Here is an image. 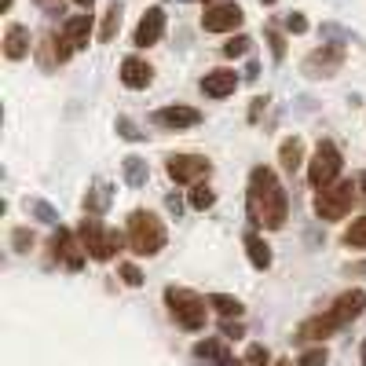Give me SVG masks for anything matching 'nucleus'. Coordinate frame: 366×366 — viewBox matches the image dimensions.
I'll return each mask as SVG.
<instances>
[{
    "instance_id": "4",
    "label": "nucleus",
    "mask_w": 366,
    "mask_h": 366,
    "mask_svg": "<svg viewBox=\"0 0 366 366\" xmlns=\"http://www.w3.org/2000/svg\"><path fill=\"white\" fill-rule=\"evenodd\" d=\"M341 169H345V158H341L337 143H333V139H319L315 154H312V162H308V183H312L315 191H326V187H333V183H337Z\"/></svg>"
},
{
    "instance_id": "38",
    "label": "nucleus",
    "mask_w": 366,
    "mask_h": 366,
    "mask_svg": "<svg viewBox=\"0 0 366 366\" xmlns=\"http://www.w3.org/2000/svg\"><path fill=\"white\" fill-rule=\"evenodd\" d=\"M220 333H224V337H227V341H238V337H242V333H246V330H242V322H238V319H234V322L227 319V322L220 326Z\"/></svg>"
},
{
    "instance_id": "8",
    "label": "nucleus",
    "mask_w": 366,
    "mask_h": 366,
    "mask_svg": "<svg viewBox=\"0 0 366 366\" xmlns=\"http://www.w3.org/2000/svg\"><path fill=\"white\" fill-rule=\"evenodd\" d=\"M341 66H345V44H322V48H315V51L300 63L304 77H312V81H330V77H337Z\"/></svg>"
},
{
    "instance_id": "25",
    "label": "nucleus",
    "mask_w": 366,
    "mask_h": 366,
    "mask_svg": "<svg viewBox=\"0 0 366 366\" xmlns=\"http://www.w3.org/2000/svg\"><path fill=\"white\" fill-rule=\"evenodd\" d=\"M117 29H121V4L114 0V4L103 11V22H99V41H103V44H110V41L117 37Z\"/></svg>"
},
{
    "instance_id": "3",
    "label": "nucleus",
    "mask_w": 366,
    "mask_h": 366,
    "mask_svg": "<svg viewBox=\"0 0 366 366\" xmlns=\"http://www.w3.org/2000/svg\"><path fill=\"white\" fill-rule=\"evenodd\" d=\"M165 304H169V315L176 319V326H183V330H191V333H198L202 326H205V315H209V308H205V297H198L194 290H183V286H169L165 290Z\"/></svg>"
},
{
    "instance_id": "11",
    "label": "nucleus",
    "mask_w": 366,
    "mask_h": 366,
    "mask_svg": "<svg viewBox=\"0 0 366 366\" xmlns=\"http://www.w3.org/2000/svg\"><path fill=\"white\" fill-rule=\"evenodd\" d=\"M165 22H169L165 8H147L143 19H139V26H136V34H132V44H136V48L158 44V41L165 37Z\"/></svg>"
},
{
    "instance_id": "21",
    "label": "nucleus",
    "mask_w": 366,
    "mask_h": 366,
    "mask_svg": "<svg viewBox=\"0 0 366 366\" xmlns=\"http://www.w3.org/2000/svg\"><path fill=\"white\" fill-rule=\"evenodd\" d=\"M121 172H125V183H129V187H143V183L150 179V165H147L139 154L121 158Z\"/></svg>"
},
{
    "instance_id": "19",
    "label": "nucleus",
    "mask_w": 366,
    "mask_h": 366,
    "mask_svg": "<svg viewBox=\"0 0 366 366\" xmlns=\"http://www.w3.org/2000/svg\"><path fill=\"white\" fill-rule=\"evenodd\" d=\"M194 359H205V362H212V366H234L231 352H227L224 341H217V337L198 341V345H194Z\"/></svg>"
},
{
    "instance_id": "49",
    "label": "nucleus",
    "mask_w": 366,
    "mask_h": 366,
    "mask_svg": "<svg viewBox=\"0 0 366 366\" xmlns=\"http://www.w3.org/2000/svg\"><path fill=\"white\" fill-rule=\"evenodd\" d=\"M44 4H51V0H44Z\"/></svg>"
},
{
    "instance_id": "33",
    "label": "nucleus",
    "mask_w": 366,
    "mask_h": 366,
    "mask_svg": "<svg viewBox=\"0 0 366 366\" xmlns=\"http://www.w3.org/2000/svg\"><path fill=\"white\" fill-rule=\"evenodd\" d=\"M11 246H15V253H29V246H34V231H29V227H15L11 231Z\"/></svg>"
},
{
    "instance_id": "45",
    "label": "nucleus",
    "mask_w": 366,
    "mask_h": 366,
    "mask_svg": "<svg viewBox=\"0 0 366 366\" xmlns=\"http://www.w3.org/2000/svg\"><path fill=\"white\" fill-rule=\"evenodd\" d=\"M359 355H362V366H366V341H362V352Z\"/></svg>"
},
{
    "instance_id": "18",
    "label": "nucleus",
    "mask_w": 366,
    "mask_h": 366,
    "mask_svg": "<svg viewBox=\"0 0 366 366\" xmlns=\"http://www.w3.org/2000/svg\"><path fill=\"white\" fill-rule=\"evenodd\" d=\"M4 55L11 59V63H19V59L29 55V29H26V26L11 22V26L4 29Z\"/></svg>"
},
{
    "instance_id": "5",
    "label": "nucleus",
    "mask_w": 366,
    "mask_h": 366,
    "mask_svg": "<svg viewBox=\"0 0 366 366\" xmlns=\"http://www.w3.org/2000/svg\"><path fill=\"white\" fill-rule=\"evenodd\" d=\"M355 191L359 187H352V179H337L333 187L319 191L315 194V217L319 220H345L355 205Z\"/></svg>"
},
{
    "instance_id": "2",
    "label": "nucleus",
    "mask_w": 366,
    "mask_h": 366,
    "mask_svg": "<svg viewBox=\"0 0 366 366\" xmlns=\"http://www.w3.org/2000/svg\"><path fill=\"white\" fill-rule=\"evenodd\" d=\"M125 242H129V249L136 257H158L165 249V242H169V231L150 209H132Z\"/></svg>"
},
{
    "instance_id": "23",
    "label": "nucleus",
    "mask_w": 366,
    "mask_h": 366,
    "mask_svg": "<svg viewBox=\"0 0 366 366\" xmlns=\"http://www.w3.org/2000/svg\"><path fill=\"white\" fill-rule=\"evenodd\" d=\"M279 162H282L286 172H297V169L304 165V143H300L297 136L282 139V147H279Z\"/></svg>"
},
{
    "instance_id": "17",
    "label": "nucleus",
    "mask_w": 366,
    "mask_h": 366,
    "mask_svg": "<svg viewBox=\"0 0 366 366\" xmlns=\"http://www.w3.org/2000/svg\"><path fill=\"white\" fill-rule=\"evenodd\" d=\"M59 34L66 37V44L74 48V51H81V48H88V37H92V15L84 11V15H70L66 22H63V29Z\"/></svg>"
},
{
    "instance_id": "14",
    "label": "nucleus",
    "mask_w": 366,
    "mask_h": 366,
    "mask_svg": "<svg viewBox=\"0 0 366 366\" xmlns=\"http://www.w3.org/2000/svg\"><path fill=\"white\" fill-rule=\"evenodd\" d=\"M362 312H366V290H348V293H341L337 300H333V308H330V315L337 319L341 326L355 322Z\"/></svg>"
},
{
    "instance_id": "20",
    "label": "nucleus",
    "mask_w": 366,
    "mask_h": 366,
    "mask_svg": "<svg viewBox=\"0 0 366 366\" xmlns=\"http://www.w3.org/2000/svg\"><path fill=\"white\" fill-rule=\"evenodd\" d=\"M246 253H249V264H253L257 271H267V267H271V246H267L257 231L246 234Z\"/></svg>"
},
{
    "instance_id": "37",
    "label": "nucleus",
    "mask_w": 366,
    "mask_h": 366,
    "mask_svg": "<svg viewBox=\"0 0 366 366\" xmlns=\"http://www.w3.org/2000/svg\"><path fill=\"white\" fill-rule=\"evenodd\" d=\"M121 279H125V286H143V271L136 264H121Z\"/></svg>"
},
{
    "instance_id": "28",
    "label": "nucleus",
    "mask_w": 366,
    "mask_h": 366,
    "mask_svg": "<svg viewBox=\"0 0 366 366\" xmlns=\"http://www.w3.org/2000/svg\"><path fill=\"white\" fill-rule=\"evenodd\" d=\"M249 37L246 34H238V37H227V44H224V55L227 59H242V55H249Z\"/></svg>"
},
{
    "instance_id": "26",
    "label": "nucleus",
    "mask_w": 366,
    "mask_h": 366,
    "mask_svg": "<svg viewBox=\"0 0 366 366\" xmlns=\"http://www.w3.org/2000/svg\"><path fill=\"white\" fill-rule=\"evenodd\" d=\"M26 212L34 220H41V224H59V212L48 202H41V198H26Z\"/></svg>"
},
{
    "instance_id": "40",
    "label": "nucleus",
    "mask_w": 366,
    "mask_h": 366,
    "mask_svg": "<svg viewBox=\"0 0 366 366\" xmlns=\"http://www.w3.org/2000/svg\"><path fill=\"white\" fill-rule=\"evenodd\" d=\"M267 107V96H257L253 99V107H249V121H260V110Z\"/></svg>"
},
{
    "instance_id": "29",
    "label": "nucleus",
    "mask_w": 366,
    "mask_h": 366,
    "mask_svg": "<svg viewBox=\"0 0 366 366\" xmlns=\"http://www.w3.org/2000/svg\"><path fill=\"white\" fill-rule=\"evenodd\" d=\"M264 37H267V44H271V55H274V63H282V59H286V37L279 34V29H274V26H267L264 29Z\"/></svg>"
},
{
    "instance_id": "48",
    "label": "nucleus",
    "mask_w": 366,
    "mask_h": 366,
    "mask_svg": "<svg viewBox=\"0 0 366 366\" xmlns=\"http://www.w3.org/2000/svg\"><path fill=\"white\" fill-rule=\"evenodd\" d=\"M205 4H220V0H205Z\"/></svg>"
},
{
    "instance_id": "16",
    "label": "nucleus",
    "mask_w": 366,
    "mask_h": 366,
    "mask_svg": "<svg viewBox=\"0 0 366 366\" xmlns=\"http://www.w3.org/2000/svg\"><path fill=\"white\" fill-rule=\"evenodd\" d=\"M234 88H238V74H234V70H227V66L209 70V74L202 77V92H205L209 99H227Z\"/></svg>"
},
{
    "instance_id": "27",
    "label": "nucleus",
    "mask_w": 366,
    "mask_h": 366,
    "mask_svg": "<svg viewBox=\"0 0 366 366\" xmlns=\"http://www.w3.org/2000/svg\"><path fill=\"white\" fill-rule=\"evenodd\" d=\"M345 246L348 249H366V217L352 220V227L345 231Z\"/></svg>"
},
{
    "instance_id": "1",
    "label": "nucleus",
    "mask_w": 366,
    "mask_h": 366,
    "mask_svg": "<svg viewBox=\"0 0 366 366\" xmlns=\"http://www.w3.org/2000/svg\"><path fill=\"white\" fill-rule=\"evenodd\" d=\"M246 209H249V220L257 227H267V231H279L286 224V212H290V202H286V191L274 169L267 165H257L249 172V194H246Z\"/></svg>"
},
{
    "instance_id": "44",
    "label": "nucleus",
    "mask_w": 366,
    "mask_h": 366,
    "mask_svg": "<svg viewBox=\"0 0 366 366\" xmlns=\"http://www.w3.org/2000/svg\"><path fill=\"white\" fill-rule=\"evenodd\" d=\"M352 271H366V260H362V264H355V267H352Z\"/></svg>"
},
{
    "instance_id": "7",
    "label": "nucleus",
    "mask_w": 366,
    "mask_h": 366,
    "mask_svg": "<svg viewBox=\"0 0 366 366\" xmlns=\"http://www.w3.org/2000/svg\"><path fill=\"white\" fill-rule=\"evenodd\" d=\"M165 172H169L172 183H179V187H198L202 179H209L212 162L202 158V154H169Z\"/></svg>"
},
{
    "instance_id": "15",
    "label": "nucleus",
    "mask_w": 366,
    "mask_h": 366,
    "mask_svg": "<svg viewBox=\"0 0 366 366\" xmlns=\"http://www.w3.org/2000/svg\"><path fill=\"white\" fill-rule=\"evenodd\" d=\"M150 81H154V66H150L147 59H139V55H129L125 63H121V84H125V88L139 92V88H147Z\"/></svg>"
},
{
    "instance_id": "42",
    "label": "nucleus",
    "mask_w": 366,
    "mask_h": 366,
    "mask_svg": "<svg viewBox=\"0 0 366 366\" xmlns=\"http://www.w3.org/2000/svg\"><path fill=\"white\" fill-rule=\"evenodd\" d=\"M260 77V66H257V59H253V63L246 66V81H257Z\"/></svg>"
},
{
    "instance_id": "24",
    "label": "nucleus",
    "mask_w": 366,
    "mask_h": 366,
    "mask_svg": "<svg viewBox=\"0 0 366 366\" xmlns=\"http://www.w3.org/2000/svg\"><path fill=\"white\" fill-rule=\"evenodd\" d=\"M209 308L220 312L224 319H242V312H246V308H242V300L238 297H227V293H212L209 297Z\"/></svg>"
},
{
    "instance_id": "13",
    "label": "nucleus",
    "mask_w": 366,
    "mask_h": 366,
    "mask_svg": "<svg viewBox=\"0 0 366 366\" xmlns=\"http://www.w3.org/2000/svg\"><path fill=\"white\" fill-rule=\"evenodd\" d=\"M337 330H341V322L333 319L330 312H322V315H312V319H304V322L297 326V341H300V345H308V341L322 345V341L333 337Z\"/></svg>"
},
{
    "instance_id": "39",
    "label": "nucleus",
    "mask_w": 366,
    "mask_h": 366,
    "mask_svg": "<svg viewBox=\"0 0 366 366\" xmlns=\"http://www.w3.org/2000/svg\"><path fill=\"white\" fill-rule=\"evenodd\" d=\"M165 209H169L172 217L179 220V212H183V198H179V194H169V198H165Z\"/></svg>"
},
{
    "instance_id": "46",
    "label": "nucleus",
    "mask_w": 366,
    "mask_h": 366,
    "mask_svg": "<svg viewBox=\"0 0 366 366\" xmlns=\"http://www.w3.org/2000/svg\"><path fill=\"white\" fill-rule=\"evenodd\" d=\"M274 366H293V362H286V359H279V362H274Z\"/></svg>"
},
{
    "instance_id": "47",
    "label": "nucleus",
    "mask_w": 366,
    "mask_h": 366,
    "mask_svg": "<svg viewBox=\"0 0 366 366\" xmlns=\"http://www.w3.org/2000/svg\"><path fill=\"white\" fill-rule=\"evenodd\" d=\"M260 4H267V8H271V4H274V0H260Z\"/></svg>"
},
{
    "instance_id": "35",
    "label": "nucleus",
    "mask_w": 366,
    "mask_h": 366,
    "mask_svg": "<svg viewBox=\"0 0 366 366\" xmlns=\"http://www.w3.org/2000/svg\"><path fill=\"white\" fill-rule=\"evenodd\" d=\"M117 136H121V139H129V143H139L147 132H139L129 117H117Z\"/></svg>"
},
{
    "instance_id": "12",
    "label": "nucleus",
    "mask_w": 366,
    "mask_h": 366,
    "mask_svg": "<svg viewBox=\"0 0 366 366\" xmlns=\"http://www.w3.org/2000/svg\"><path fill=\"white\" fill-rule=\"evenodd\" d=\"M150 121H154V125H162V129H172V132H179V129H194V125H202V114H198L194 107L172 103V107H162V110H154V114H150Z\"/></svg>"
},
{
    "instance_id": "41",
    "label": "nucleus",
    "mask_w": 366,
    "mask_h": 366,
    "mask_svg": "<svg viewBox=\"0 0 366 366\" xmlns=\"http://www.w3.org/2000/svg\"><path fill=\"white\" fill-rule=\"evenodd\" d=\"M355 187H359V198L366 202V169H362V172L355 176Z\"/></svg>"
},
{
    "instance_id": "10",
    "label": "nucleus",
    "mask_w": 366,
    "mask_h": 366,
    "mask_svg": "<svg viewBox=\"0 0 366 366\" xmlns=\"http://www.w3.org/2000/svg\"><path fill=\"white\" fill-rule=\"evenodd\" d=\"M84 246H81V238H74L66 227H59L55 238H51V260H63L70 271H81L84 267Z\"/></svg>"
},
{
    "instance_id": "30",
    "label": "nucleus",
    "mask_w": 366,
    "mask_h": 366,
    "mask_svg": "<svg viewBox=\"0 0 366 366\" xmlns=\"http://www.w3.org/2000/svg\"><path fill=\"white\" fill-rule=\"evenodd\" d=\"M212 202H217V191H209L205 183H198V187L191 191V209H198V212H205Z\"/></svg>"
},
{
    "instance_id": "9",
    "label": "nucleus",
    "mask_w": 366,
    "mask_h": 366,
    "mask_svg": "<svg viewBox=\"0 0 366 366\" xmlns=\"http://www.w3.org/2000/svg\"><path fill=\"white\" fill-rule=\"evenodd\" d=\"M242 19H246V11H242L238 4H231V0H224V4H209L205 8L202 29L205 34H231V29L242 26Z\"/></svg>"
},
{
    "instance_id": "36",
    "label": "nucleus",
    "mask_w": 366,
    "mask_h": 366,
    "mask_svg": "<svg viewBox=\"0 0 366 366\" xmlns=\"http://www.w3.org/2000/svg\"><path fill=\"white\" fill-rule=\"evenodd\" d=\"M286 29H290V34H297V37L308 34V19H304L300 11H290V15H286Z\"/></svg>"
},
{
    "instance_id": "22",
    "label": "nucleus",
    "mask_w": 366,
    "mask_h": 366,
    "mask_svg": "<svg viewBox=\"0 0 366 366\" xmlns=\"http://www.w3.org/2000/svg\"><path fill=\"white\" fill-rule=\"evenodd\" d=\"M110 198H114V187H110V183H96V187L84 194V212H88V217H99V212H107Z\"/></svg>"
},
{
    "instance_id": "43",
    "label": "nucleus",
    "mask_w": 366,
    "mask_h": 366,
    "mask_svg": "<svg viewBox=\"0 0 366 366\" xmlns=\"http://www.w3.org/2000/svg\"><path fill=\"white\" fill-rule=\"evenodd\" d=\"M77 8H84V11H92V4H96V0H74Z\"/></svg>"
},
{
    "instance_id": "31",
    "label": "nucleus",
    "mask_w": 366,
    "mask_h": 366,
    "mask_svg": "<svg viewBox=\"0 0 366 366\" xmlns=\"http://www.w3.org/2000/svg\"><path fill=\"white\" fill-rule=\"evenodd\" d=\"M326 348L322 345H315V348H308V352H300V359H297V366H326Z\"/></svg>"
},
{
    "instance_id": "32",
    "label": "nucleus",
    "mask_w": 366,
    "mask_h": 366,
    "mask_svg": "<svg viewBox=\"0 0 366 366\" xmlns=\"http://www.w3.org/2000/svg\"><path fill=\"white\" fill-rule=\"evenodd\" d=\"M267 362H271V355H267L264 345H249L246 348V359H242V366H267Z\"/></svg>"
},
{
    "instance_id": "6",
    "label": "nucleus",
    "mask_w": 366,
    "mask_h": 366,
    "mask_svg": "<svg viewBox=\"0 0 366 366\" xmlns=\"http://www.w3.org/2000/svg\"><path fill=\"white\" fill-rule=\"evenodd\" d=\"M77 238H81V246H84V253H88L92 260H110V257L121 249V234H117V231H107L96 217L81 220Z\"/></svg>"
},
{
    "instance_id": "34",
    "label": "nucleus",
    "mask_w": 366,
    "mask_h": 366,
    "mask_svg": "<svg viewBox=\"0 0 366 366\" xmlns=\"http://www.w3.org/2000/svg\"><path fill=\"white\" fill-rule=\"evenodd\" d=\"M319 34L330 41V44H348L352 41V34H348V29H341V26H333V22H326L322 29H319Z\"/></svg>"
}]
</instances>
